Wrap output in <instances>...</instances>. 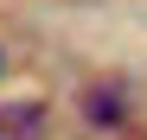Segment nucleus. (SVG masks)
Wrapping results in <instances>:
<instances>
[{"label":"nucleus","mask_w":147,"mask_h":140,"mask_svg":"<svg viewBox=\"0 0 147 140\" xmlns=\"http://www.w3.org/2000/svg\"><path fill=\"white\" fill-rule=\"evenodd\" d=\"M0 140H45V108L38 102H7L0 108Z\"/></svg>","instance_id":"f257e3e1"},{"label":"nucleus","mask_w":147,"mask_h":140,"mask_svg":"<svg viewBox=\"0 0 147 140\" xmlns=\"http://www.w3.org/2000/svg\"><path fill=\"white\" fill-rule=\"evenodd\" d=\"M83 115H90L96 127H115L121 115H128V102H121V89H115V83H102V89H90V96H83Z\"/></svg>","instance_id":"f03ea898"}]
</instances>
